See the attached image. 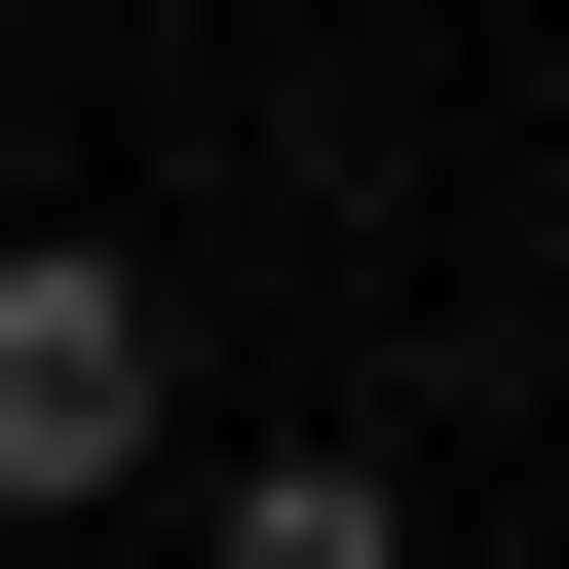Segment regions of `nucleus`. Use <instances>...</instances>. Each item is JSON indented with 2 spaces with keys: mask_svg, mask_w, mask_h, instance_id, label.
<instances>
[{
  "mask_svg": "<svg viewBox=\"0 0 569 569\" xmlns=\"http://www.w3.org/2000/svg\"><path fill=\"white\" fill-rule=\"evenodd\" d=\"M152 456V266H77V228H0V531H77Z\"/></svg>",
  "mask_w": 569,
  "mask_h": 569,
  "instance_id": "1",
  "label": "nucleus"
},
{
  "mask_svg": "<svg viewBox=\"0 0 569 569\" xmlns=\"http://www.w3.org/2000/svg\"><path fill=\"white\" fill-rule=\"evenodd\" d=\"M228 569H418V531H380V456H266V493H228Z\"/></svg>",
  "mask_w": 569,
  "mask_h": 569,
  "instance_id": "2",
  "label": "nucleus"
}]
</instances>
